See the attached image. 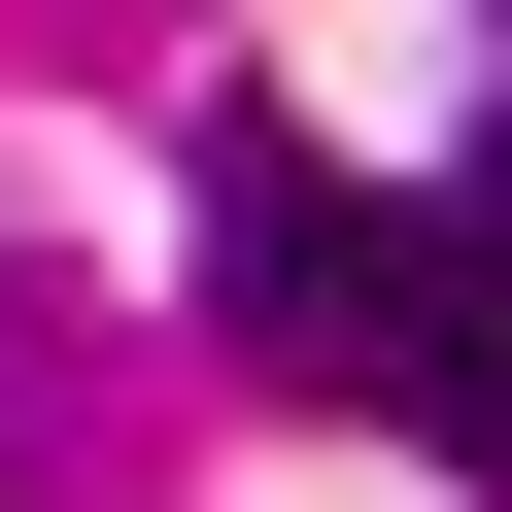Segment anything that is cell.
Masks as SVG:
<instances>
[{
    "instance_id": "1",
    "label": "cell",
    "mask_w": 512,
    "mask_h": 512,
    "mask_svg": "<svg viewBox=\"0 0 512 512\" xmlns=\"http://www.w3.org/2000/svg\"><path fill=\"white\" fill-rule=\"evenodd\" d=\"M205 308L274 342V376H376V205H342V137H274V103L205 137Z\"/></svg>"
},
{
    "instance_id": "2",
    "label": "cell",
    "mask_w": 512,
    "mask_h": 512,
    "mask_svg": "<svg viewBox=\"0 0 512 512\" xmlns=\"http://www.w3.org/2000/svg\"><path fill=\"white\" fill-rule=\"evenodd\" d=\"M376 410H410V444H444V478H512V171H478V205H410V239H376Z\"/></svg>"
}]
</instances>
